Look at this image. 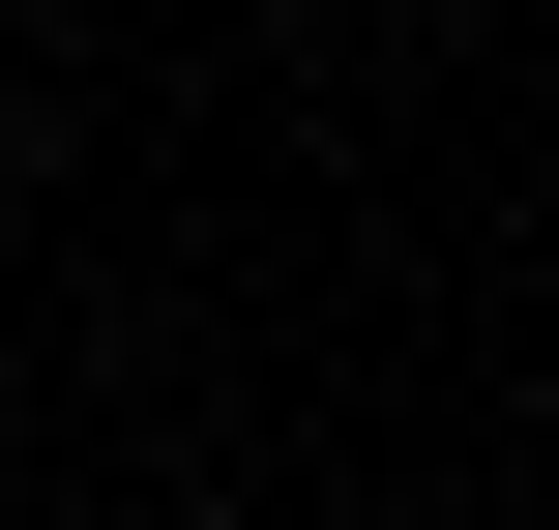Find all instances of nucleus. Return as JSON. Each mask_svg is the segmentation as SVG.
Masks as SVG:
<instances>
[]
</instances>
